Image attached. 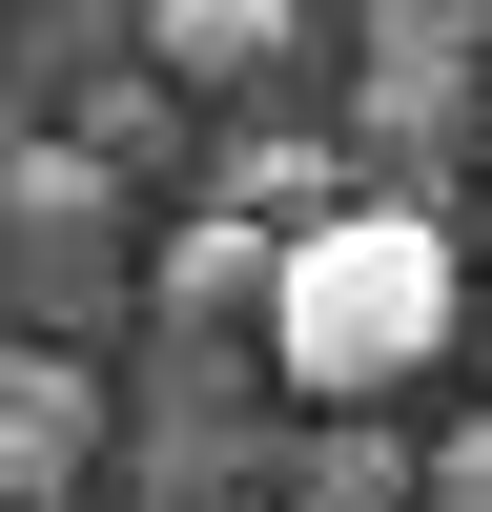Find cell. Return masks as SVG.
I'll return each instance as SVG.
<instances>
[{"instance_id":"obj_3","label":"cell","mask_w":492,"mask_h":512,"mask_svg":"<svg viewBox=\"0 0 492 512\" xmlns=\"http://www.w3.org/2000/svg\"><path fill=\"white\" fill-rule=\"evenodd\" d=\"M82 472V369L62 349H0V512H41Z\"/></svg>"},{"instance_id":"obj_2","label":"cell","mask_w":492,"mask_h":512,"mask_svg":"<svg viewBox=\"0 0 492 512\" xmlns=\"http://www.w3.org/2000/svg\"><path fill=\"white\" fill-rule=\"evenodd\" d=\"M287 0H144V62L185 82V103H246V82H287Z\"/></svg>"},{"instance_id":"obj_4","label":"cell","mask_w":492,"mask_h":512,"mask_svg":"<svg viewBox=\"0 0 492 512\" xmlns=\"http://www.w3.org/2000/svg\"><path fill=\"white\" fill-rule=\"evenodd\" d=\"M267 267H287V226H246V205H205V226L164 246V308H267Z\"/></svg>"},{"instance_id":"obj_5","label":"cell","mask_w":492,"mask_h":512,"mask_svg":"<svg viewBox=\"0 0 492 512\" xmlns=\"http://www.w3.org/2000/svg\"><path fill=\"white\" fill-rule=\"evenodd\" d=\"M472 21H492V0H369V62H390V82H451Z\"/></svg>"},{"instance_id":"obj_6","label":"cell","mask_w":492,"mask_h":512,"mask_svg":"<svg viewBox=\"0 0 492 512\" xmlns=\"http://www.w3.org/2000/svg\"><path fill=\"white\" fill-rule=\"evenodd\" d=\"M410 512H492V431H431V451H410Z\"/></svg>"},{"instance_id":"obj_7","label":"cell","mask_w":492,"mask_h":512,"mask_svg":"<svg viewBox=\"0 0 492 512\" xmlns=\"http://www.w3.org/2000/svg\"><path fill=\"white\" fill-rule=\"evenodd\" d=\"M308 512H410V472H390L369 431H328V472H308Z\"/></svg>"},{"instance_id":"obj_1","label":"cell","mask_w":492,"mask_h":512,"mask_svg":"<svg viewBox=\"0 0 492 512\" xmlns=\"http://www.w3.org/2000/svg\"><path fill=\"white\" fill-rule=\"evenodd\" d=\"M451 308H472L451 226H431L410 185H349L328 226H287V267H267V369L328 410V431H369V410L451 349Z\"/></svg>"}]
</instances>
